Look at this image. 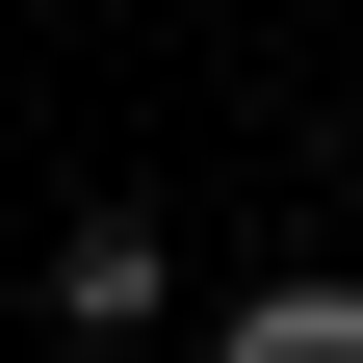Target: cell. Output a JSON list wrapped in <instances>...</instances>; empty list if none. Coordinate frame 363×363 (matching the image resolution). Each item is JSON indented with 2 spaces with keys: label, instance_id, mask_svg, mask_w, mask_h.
I'll use <instances>...</instances> for the list:
<instances>
[{
  "label": "cell",
  "instance_id": "1",
  "mask_svg": "<svg viewBox=\"0 0 363 363\" xmlns=\"http://www.w3.org/2000/svg\"><path fill=\"white\" fill-rule=\"evenodd\" d=\"M52 311H78V337H156V208H78V234H52Z\"/></svg>",
  "mask_w": 363,
  "mask_h": 363
},
{
  "label": "cell",
  "instance_id": "2",
  "mask_svg": "<svg viewBox=\"0 0 363 363\" xmlns=\"http://www.w3.org/2000/svg\"><path fill=\"white\" fill-rule=\"evenodd\" d=\"M208 363H363V286H259V311H234Z\"/></svg>",
  "mask_w": 363,
  "mask_h": 363
}]
</instances>
